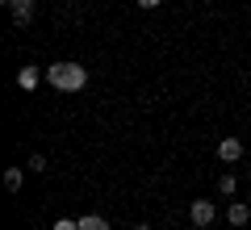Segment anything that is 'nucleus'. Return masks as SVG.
<instances>
[{"label":"nucleus","mask_w":251,"mask_h":230,"mask_svg":"<svg viewBox=\"0 0 251 230\" xmlns=\"http://www.w3.org/2000/svg\"><path fill=\"white\" fill-rule=\"evenodd\" d=\"M46 71V84L59 92H84L88 88V67H80V63H50Z\"/></svg>","instance_id":"nucleus-1"},{"label":"nucleus","mask_w":251,"mask_h":230,"mask_svg":"<svg viewBox=\"0 0 251 230\" xmlns=\"http://www.w3.org/2000/svg\"><path fill=\"white\" fill-rule=\"evenodd\" d=\"M214 218H218L214 201H201V197H197V201L188 205V222H193V226H201V230H205V226H214Z\"/></svg>","instance_id":"nucleus-2"},{"label":"nucleus","mask_w":251,"mask_h":230,"mask_svg":"<svg viewBox=\"0 0 251 230\" xmlns=\"http://www.w3.org/2000/svg\"><path fill=\"white\" fill-rule=\"evenodd\" d=\"M218 159H222V163H239L243 159V142L234 138V134H226V138L218 142Z\"/></svg>","instance_id":"nucleus-3"},{"label":"nucleus","mask_w":251,"mask_h":230,"mask_svg":"<svg viewBox=\"0 0 251 230\" xmlns=\"http://www.w3.org/2000/svg\"><path fill=\"white\" fill-rule=\"evenodd\" d=\"M42 80H46V71H38V67H21V71H17V88H21V92H34Z\"/></svg>","instance_id":"nucleus-4"},{"label":"nucleus","mask_w":251,"mask_h":230,"mask_svg":"<svg viewBox=\"0 0 251 230\" xmlns=\"http://www.w3.org/2000/svg\"><path fill=\"white\" fill-rule=\"evenodd\" d=\"M226 222H230V226H247V222H251V209H247L243 201H230V205H226Z\"/></svg>","instance_id":"nucleus-5"},{"label":"nucleus","mask_w":251,"mask_h":230,"mask_svg":"<svg viewBox=\"0 0 251 230\" xmlns=\"http://www.w3.org/2000/svg\"><path fill=\"white\" fill-rule=\"evenodd\" d=\"M13 21H17V26H29V21H34V0H13Z\"/></svg>","instance_id":"nucleus-6"},{"label":"nucleus","mask_w":251,"mask_h":230,"mask_svg":"<svg viewBox=\"0 0 251 230\" xmlns=\"http://www.w3.org/2000/svg\"><path fill=\"white\" fill-rule=\"evenodd\" d=\"M21 184H25V172H21V168H4V188H9V193H17Z\"/></svg>","instance_id":"nucleus-7"},{"label":"nucleus","mask_w":251,"mask_h":230,"mask_svg":"<svg viewBox=\"0 0 251 230\" xmlns=\"http://www.w3.org/2000/svg\"><path fill=\"white\" fill-rule=\"evenodd\" d=\"M80 230H109V222L100 218V213H84V218H80Z\"/></svg>","instance_id":"nucleus-8"},{"label":"nucleus","mask_w":251,"mask_h":230,"mask_svg":"<svg viewBox=\"0 0 251 230\" xmlns=\"http://www.w3.org/2000/svg\"><path fill=\"white\" fill-rule=\"evenodd\" d=\"M234 188H239V180H234L230 172H226V176L218 180V193H222V197H234Z\"/></svg>","instance_id":"nucleus-9"},{"label":"nucleus","mask_w":251,"mask_h":230,"mask_svg":"<svg viewBox=\"0 0 251 230\" xmlns=\"http://www.w3.org/2000/svg\"><path fill=\"white\" fill-rule=\"evenodd\" d=\"M50 230H80V218H54Z\"/></svg>","instance_id":"nucleus-10"},{"label":"nucleus","mask_w":251,"mask_h":230,"mask_svg":"<svg viewBox=\"0 0 251 230\" xmlns=\"http://www.w3.org/2000/svg\"><path fill=\"white\" fill-rule=\"evenodd\" d=\"M25 168H29V172H46V155H29Z\"/></svg>","instance_id":"nucleus-11"},{"label":"nucleus","mask_w":251,"mask_h":230,"mask_svg":"<svg viewBox=\"0 0 251 230\" xmlns=\"http://www.w3.org/2000/svg\"><path fill=\"white\" fill-rule=\"evenodd\" d=\"M163 0H138V9H159Z\"/></svg>","instance_id":"nucleus-12"},{"label":"nucleus","mask_w":251,"mask_h":230,"mask_svg":"<svg viewBox=\"0 0 251 230\" xmlns=\"http://www.w3.org/2000/svg\"><path fill=\"white\" fill-rule=\"evenodd\" d=\"M134 230H151V226H147V222H138V226H134Z\"/></svg>","instance_id":"nucleus-13"}]
</instances>
